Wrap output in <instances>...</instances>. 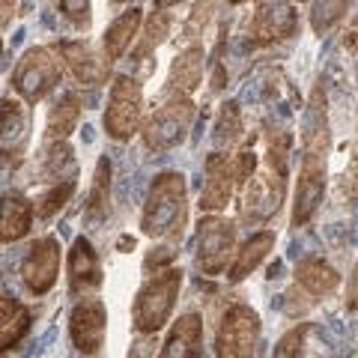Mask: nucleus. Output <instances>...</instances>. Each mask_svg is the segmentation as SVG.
Masks as SVG:
<instances>
[{
  "label": "nucleus",
  "instance_id": "16",
  "mask_svg": "<svg viewBox=\"0 0 358 358\" xmlns=\"http://www.w3.org/2000/svg\"><path fill=\"white\" fill-rule=\"evenodd\" d=\"M203 352V320L197 313H182L164 338L159 358H200Z\"/></svg>",
  "mask_w": 358,
  "mask_h": 358
},
{
  "label": "nucleus",
  "instance_id": "14",
  "mask_svg": "<svg viewBox=\"0 0 358 358\" xmlns=\"http://www.w3.org/2000/svg\"><path fill=\"white\" fill-rule=\"evenodd\" d=\"M60 57H63V66L72 72V78L81 87H99L108 81V69L110 63L105 54H99L93 45L78 39V42H60L57 45Z\"/></svg>",
  "mask_w": 358,
  "mask_h": 358
},
{
  "label": "nucleus",
  "instance_id": "34",
  "mask_svg": "<svg viewBox=\"0 0 358 358\" xmlns=\"http://www.w3.org/2000/svg\"><path fill=\"white\" fill-rule=\"evenodd\" d=\"M346 308H350L352 313H358V263H355L352 275H350V284H346Z\"/></svg>",
  "mask_w": 358,
  "mask_h": 358
},
{
  "label": "nucleus",
  "instance_id": "35",
  "mask_svg": "<svg viewBox=\"0 0 358 358\" xmlns=\"http://www.w3.org/2000/svg\"><path fill=\"white\" fill-rule=\"evenodd\" d=\"M343 48L350 54H358V15H352L350 27H346V33H343Z\"/></svg>",
  "mask_w": 358,
  "mask_h": 358
},
{
  "label": "nucleus",
  "instance_id": "2",
  "mask_svg": "<svg viewBox=\"0 0 358 358\" xmlns=\"http://www.w3.org/2000/svg\"><path fill=\"white\" fill-rule=\"evenodd\" d=\"M266 141V162L260 173L251 176V182L242 185V203L239 218L245 224H263L275 215L287 194V159L293 147V134L278 122H266L263 131Z\"/></svg>",
  "mask_w": 358,
  "mask_h": 358
},
{
  "label": "nucleus",
  "instance_id": "18",
  "mask_svg": "<svg viewBox=\"0 0 358 358\" xmlns=\"http://www.w3.org/2000/svg\"><path fill=\"white\" fill-rule=\"evenodd\" d=\"M81 96L75 90H66L60 93V99L48 108V117H45V143L54 147V143H66V138L75 131L78 120H81Z\"/></svg>",
  "mask_w": 358,
  "mask_h": 358
},
{
  "label": "nucleus",
  "instance_id": "7",
  "mask_svg": "<svg viewBox=\"0 0 358 358\" xmlns=\"http://www.w3.org/2000/svg\"><path fill=\"white\" fill-rule=\"evenodd\" d=\"M260 341V317L257 310L242 305H230L224 310L215 331V358H254Z\"/></svg>",
  "mask_w": 358,
  "mask_h": 358
},
{
  "label": "nucleus",
  "instance_id": "15",
  "mask_svg": "<svg viewBox=\"0 0 358 358\" xmlns=\"http://www.w3.org/2000/svg\"><path fill=\"white\" fill-rule=\"evenodd\" d=\"M66 272H69V293L72 296H87L93 289L102 287L105 275H102V260L93 248V242L78 236L66 257Z\"/></svg>",
  "mask_w": 358,
  "mask_h": 358
},
{
  "label": "nucleus",
  "instance_id": "9",
  "mask_svg": "<svg viewBox=\"0 0 358 358\" xmlns=\"http://www.w3.org/2000/svg\"><path fill=\"white\" fill-rule=\"evenodd\" d=\"M143 117V90L141 84L129 75H120L108 96V108H105V134L110 141H129L141 126Z\"/></svg>",
  "mask_w": 358,
  "mask_h": 358
},
{
  "label": "nucleus",
  "instance_id": "4",
  "mask_svg": "<svg viewBox=\"0 0 358 358\" xmlns=\"http://www.w3.org/2000/svg\"><path fill=\"white\" fill-rule=\"evenodd\" d=\"M182 289V268H162L147 278V284L138 289L134 296V308H131V322L134 331L143 338H152L164 329V322L171 320L176 296Z\"/></svg>",
  "mask_w": 358,
  "mask_h": 358
},
{
  "label": "nucleus",
  "instance_id": "12",
  "mask_svg": "<svg viewBox=\"0 0 358 358\" xmlns=\"http://www.w3.org/2000/svg\"><path fill=\"white\" fill-rule=\"evenodd\" d=\"M108 308L99 299H81L69 313V338L81 355H96L105 346Z\"/></svg>",
  "mask_w": 358,
  "mask_h": 358
},
{
  "label": "nucleus",
  "instance_id": "29",
  "mask_svg": "<svg viewBox=\"0 0 358 358\" xmlns=\"http://www.w3.org/2000/svg\"><path fill=\"white\" fill-rule=\"evenodd\" d=\"M75 179H69V182H57V185H48L45 192L33 200V206H36V218H54L57 212L69 203L72 194H75Z\"/></svg>",
  "mask_w": 358,
  "mask_h": 358
},
{
  "label": "nucleus",
  "instance_id": "22",
  "mask_svg": "<svg viewBox=\"0 0 358 358\" xmlns=\"http://www.w3.org/2000/svg\"><path fill=\"white\" fill-rule=\"evenodd\" d=\"M33 215H36V206H33L27 197L6 194L3 197V221H0V239H3V245L24 239L33 227Z\"/></svg>",
  "mask_w": 358,
  "mask_h": 358
},
{
  "label": "nucleus",
  "instance_id": "25",
  "mask_svg": "<svg viewBox=\"0 0 358 358\" xmlns=\"http://www.w3.org/2000/svg\"><path fill=\"white\" fill-rule=\"evenodd\" d=\"M110 159L102 155V159L96 162V171H93V182H90V194H87V209L84 215L90 224H99L105 221L108 215V197H110Z\"/></svg>",
  "mask_w": 358,
  "mask_h": 358
},
{
  "label": "nucleus",
  "instance_id": "36",
  "mask_svg": "<svg viewBox=\"0 0 358 358\" xmlns=\"http://www.w3.org/2000/svg\"><path fill=\"white\" fill-rule=\"evenodd\" d=\"M152 352H155V346H152V341L150 338H143L141 334V341L131 346V352H129V358H152Z\"/></svg>",
  "mask_w": 358,
  "mask_h": 358
},
{
  "label": "nucleus",
  "instance_id": "8",
  "mask_svg": "<svg viewBox=\"0 0 358 358\" xmlns=\"http://www.w3.org/2000/svg\"><path fill=\"white\" fill-rule=\"evenodd\" d=\"M230 257H236V224L209 215L200 221L197 227V245H194V263L200 268V275L215 278L227 268Z\"/></svg>",
  "mask_w": 358,
  "mask_h": 358
},
{
  "label": "nucleus",
  "instance_id": "3",
  "mask_svg": "<svg viewBox=\"0 0 358 358\" xmlns=\"http://www.w3.org/2000/svg\"><path fill=\"white\" fill-rule=\"evenodd\" d=\"M188 221V188L185 176L164 171L152 179L147 203L141 212V230L152 239H179Z\"/></svg>",
  "mask_w": 358,
  "mask_h": 358
},
{
  "label": "nucleus",
  "instance_id": "13",
  "mask_svg": "<svg viewBox=\"0 0 358 358\" xmlns=\"http://www.w3.org/2000/svg\"><path fill=\"white\" fill-rule=\"evenodd\" d=\"M236 188H239V176H236L233 155L212 152L206 159V182H203V192H200V209L203 212L227 209Z\"/></svg>",
  "mask_w": 358,
  "mask_h": 358
},
{
  "label": "nucleus",
  "instance_id": "20",
  "mask_svg": "<svg viewBox=\"0 0 358 358\" xmlns=\"http://www.w3.org/2000/svg\"><path fill=\"white\" fill-rule=\"evenodd\" d=\"M141 24H143V9L141 6H131L120 18L110 21L108 30H105V36H102V54L108 57V63H117L122 54L131 48V42L141 39L138 36Z\"/></svg>",
  "mask_w": 358,
  "mask_h": 358
},
{
  "label": "nucleus",
  "instance_id": "30",
  "mask_svg": "<svg viewBox=\"0 0 358 358\" xmlns=\"http://www.w3.org/2000/svg\"><path fill=\"white\" fill-rule=\"evenodd\" d=\"M346 3H313L310 6V27L313 33H326L331 30L338 21L346 18Z\"/></svg>",
  "mask_w": 358,
  "mask_h": 358
},
{
  "label": "nucleus",
  "instance_id": "24",
  "mask_svg": "<svg viewBox=\"0 0 358 358\" xmlns=\"http://www.w3.org/2000/svg\"><path fill=\"white\" fill-rule=\"evenodd\" d=\"M167 9H171L167 3H159V6H152V13L147 18H143V33H141L138 45H134V60H147L150 54L171 36L173 15L167 13Z\"/></svg>",
  "mask_w": 358,
  "mask_h": 358
},
{
  "label": "nucleus",
  "instance_id": "33",
  "mask_svg": "<svg viewBox=\"0 0 358 358\" xmlns=\"http://www.w3.org/2000/svg\"><path fill=\"white\" fill-rule=\"evenodd\" d=\"M57 9H60V15L69 18L78 30H87L90 27V18H93V13H90L93 6H90V3H60Z\"/></svg>",
  "mask_w": 358,
  "mask_h": 358
},
{
  "label": "nucleus",
  "instance_id": "32",
  "mask_svg": "<svg viewBox=\"0 0 358 358\" xmlns=\"http://www.w3.org/2000/svg\"><path fill=\"white\" fill-rule=\"evenodd\" d=\"M338 197H341L343 206L358 209V155L350 162V167H346V171L341 173V179H338Z\"/></svg>",
  "mask_w": 358,
  "mask_h": 358
},
{
  "label": "nucleus",
  "instance_id": "26",
  "mask_svg": "<svg viewBox=\"0 0 358 358\" xmlns=\"http://www.w3.org/2000/svg\"><path fill=\"white\" fill-rule=\"evenodd\" d=\"M3 134H0V141H3V155L6 159H13V155H21L27 143V117H24V108L15 99H3Z\"/></svg>",
  "mask_w": 358,
  "mask_h": 358
},
{
  "label": "nucleus",
  "instance_id": "27",
  "mask_svg": "<svg viewBox=\"0 0 358 358\" xmlns=\"http://www.w3.org/2000/svg\"><path fill=\"white\" fill-rule=\"evenodd\" d=\"M42 179L48 185L75 179V152L69 143H54V147H48V152H45V159H42Z\"/></svg>",
  "mask_w": 358,
  "mask_h": 358
},
{
  "label": "nucleus",
  "instance_id": "10",
  "mask_svg": "<svg viewBox=\"0 0 358 358\" xmlns=\"http://www.w3.org/2000/svg\"><path fill=\"white\" fill-rule=\"evenodd\" d=\"M299 33V13L289 3H257L248 30H245V48H266V45L293 39Z\"/></svg>",
  "mask_w": 358,
  "mask_h": 358
},
{
  "label": "nucleus",
  "instance_id": "31",
  "mask_svg": "<svg viewBox=\"0 0 358 358\" xmlns=\"http://www.w3.org/2000/svg\"><path fill=\"white\" fill-rule=\"evenodd\" d=\"M310 326L308 322H299L296 329H289L281 341H278L272 358H301V350H305V338H308Z\"/></svg>",
  "mask_w": 358,
  "mask_h": 358
},
{
  "label": "nucleus",
  "instance_id": "17",
  "mask_svg": "<svg viewBox=\"0 0 358 358\" xmlns=\"http://www.w3.org/2000/svg\"><path fill=\"white\" fill-rule=\"evenodd\" d=\"M203 60L206 54L200 45H188L185 51H179L176 60L171 63V72H167V93L192 96L203 81Z\"/></svg>",
  "mask_w": 358,
  "mask_h": 358
},
{
  "label": "nucleus",
  "instance_id": "5",
  "mask_svg": "<svg viewBox=\"0 0 358 358\" xmlns=\"http://www.w3.org/2000/svg\"><path fill=\"white\" fill-rule=\"evenodd\" d=\"M60 78H63L60 51L48 48V45H36V48H27L21 54L13 72V87L27 105H36L60 84Z\"/></svg>",
  "mask_w": 358,
  "mask_h": 358
},
{
  "label": "nucleus",
  "instance_id": "1",
  "mask_svg": "<svg viewBox=\"0 0 358 358\" xmlns=\"http://www.w3.org/2000/svg\"><path fill=\"white\" fill-rule=\"evenodd\" d=\"M326 159H329L326 96L317 87L308 105L305 131H301V167H299L296 197H293V227H305L317 215L322 194H326Z\"/></svg>",
  "mask_w": 358,
  "mask_h": 358
},
{
  "label": "nucleus",
  "instance_id": "11",
  "mask_svg": "<svg viewBox=\"0 0 358 358\" xmlns=\"http://www.w3.org/2000/svg\"><path fill=\"white\" fill-rule=\"evenodd\" d=\"M60 242L54 236H42L27 248L24 260H21V284L27 287V293L45 296L48 289L57 284L60 275Z\"/></svg>",
  "mask_w": 358,
  "mask_h": 358
},
{
  "label": "nucleus",
  "instance_id": "21",
  "mask_svg": "<svg viewBox=\"0 0 358 358\" xmlns=\"http://www.w3.org/2000/svg\"><path fill=\"white\" fill-rule=\"evenodd\" d=\"M272 248H275V233L272 230H260V233H254L251 239H245L242 248L236 251V257H233L230 268H227V281H233V284L245 281V278H248L254 268L272 254Z\"/></svg>",
  "mask_w": 358,
  "mask_h": 358
},
{
  "label": "nucleus",
  "instance_id": "19",
  "mask_svg": "<svg viewBox=\"0 0 358 358\" xmlns=\"http://www.w3.org/2000/svg\"><path fill=\"white\" fill-rule=\"evenodd\" d=\"M296 287L310 299H322V296H331L341 287V275L322 257H305L296 266Z\"/></svg>",
  "mask_w": 358,
  "mask_h": 358
},
{
  "label": "nucleus",
  "instance_id": "28",
  "mask_svg": "<svg viewBox=\"0 0 358 358\" xmlns=\"http://www.w3.org/2000/svg\"><path fill=\"white\" fill-rule=\"evenodd\" d=\"M245 134V126H242V110L236 102H227L221 105L218 117H215V129H212V141H215V147L221 150H230L236 147Z\"/></svg>",
  "mask_w": 358,
  "mask_h": 358
},
{
  "label": "nucleus",
  "instance_id": "23",
  "mask_svg": "<svg viewBox=\"0 0 358 358\" xmlns=\"http://www.w3.org/2000/svg\"><path fill=\"white\" fill-rule=\"evenodd\" d=\"M30 310L15 296L3 293V301H0V346H3V352L15 350L21 343V338L30 331Z\"/></svg>",
  "mask_w": 358,
  "mask_h": 358
},
{
  "label": "nucleus",
  "instance_id": "6",
  "mask_svg": "<svg viewBox=\"0 0 358 358\" xmlns=\"http://www.w3.org/2000/svg\"><path fill=\"white\" fill-rule=\"evenodd\" d=\"M192 122H194V102L192 99L167 93V99H162V105L152 110L147 122H143V143H147V150H152V152L173 150L176 143L185 141Z\"/></svg>",
  "mask_w": 358,
  "mask_h": 358
}]
</instances>
